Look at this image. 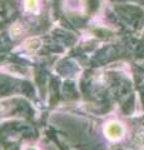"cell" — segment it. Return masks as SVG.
I'll list each match as a JSON object with an SVG mask.
<instances>
[{
    "label": "cell",
    "mask_w": 144,
    "mask_h": 150,
    "mask_svg": "<svg viewBox=\"0 0 144 150\" xmlns=\"http://www.w3.org/2000/svg\"><path fill=\"white\" fill-rule=\"evenodd\" d=\"M104 134L109 140H119L124 134V126L118 121H109L104 126Z\"/></svg>",
    "instance_id": "obj_1"
},
{
    "label": "cell",
    "mask_w": 144,
    "mask_h": 150,
    "mask_svg": "<svg viewBox=\"0 0 144 150\" xmlns=\"http://www.w3.org/2000/svg\"><path fill=\"white\" fill-rule=\"evenodd\" d=\"M25 9L28 11H36L39 8L38 0H25Z\"/></svg>",
    "instance_id": "obj_2"
},
{
    "label": "cell",
    "mask_w": 144,
    "mask_h": 150,
    "mask_svg": "<svg viewBox=\"0 0 144 150\" xmlns=\"http://www.w3.org/2000/svg\"><path fill=\"white\" fill-rule=\"evenodd\" d=\"M40 46V41L38 40V39H29L25 43V48L28 49V50H30V51H34V50H36Z\"/></svg>",
    "instance_id": "obj_3"
},
{
    "label": "cell",
    "mask_w": 144,
    "mask_h": 150,
    "mask_svg": "<svg viewBox=\"0 0 144 150\" xmlns=\"http://www.w3.org/2000/svg\"><path fill=\"white\" fill-rule=\"evenodd\" d=\"M11 34L14 36H19L21 34V26H20V24H15L11 28Z\"/></svg>",
    "instance_id": "obj_4"
},
{
    "label": "cell",
    "mask_w": 144,
    "mask_h": 150,
    "mask_svg": "<svg viewBox=\"0 0 144 150\" xmlns=\"http://www.w3.org/2000/svg\"><path fill=\"white\" fill-rule=\"evenodd\" d=\"M137 143L139 145H144V131L143 133H139L138 137H137Z\"/></svg>",
    "instance_id": "obj_5"
},
{
    "label": "cell",
    "mask_w": 144,
    "mask_h": 150,
    "mask_svg": "<svg viewBox=\"0 0 144 150\" xmlns=\"http://www.w3.org/2000/svg\"><path fill=\"white\" fill-rule=\"evenodd\" d=\"M26 150H36V149H35V148H28Z\"/></svg>",
    "instance_id": "obj_6"
}]
</instances>
